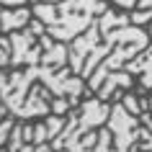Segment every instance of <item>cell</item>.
<instances>
[{
  "instance_id": "cell-1",
  "label": "cell",
  "mask_w": 152,
  "mask_h": 152,
  "mask_svg": "<svg viewBox=\"0 0 152 152\" xmlns=\"http://www.w3.org/2000/svg\"><path fill=\"white\" fill-rule=\"evenodd\" d=\"M152 44L150 31L142 26H134L126 10L108 8L103 16H98L83 36L67 44L72 72L88 80V88L96 90L111 72L124 70L139 52Z\"/></svg>"
},
{
  "instance_id": "cell-2",
  "label": "cell",
  "mask_w": 152,
  "mask_h": 152,
  "mask_svg": "<svg viewBox=\"0 0 152 152\" xmlns=\"http://www.w3.org/2000/svg\"><path fill=\"white\" fill-rule=\"evenodd\" d=\"M111 0H59V3H36L34 16L47 26V34L57 41L70 44L90 28L98 16H103Z\"/></svg>"
},
{
  "instance_id": "cell-3",
  "label": "cell",
  "mask_w": 152,
  "mask_h": 152,
  "mask_svg": "<svg viewBox=\"0 0 152 152\" xmlns=\"http://www.w3.org/2000/svg\"><path fill=\"white\" fill-rule=\"evenodd\" d=\"M113 103L101 101L98 96H88L77 108H70L67 124L59 132L52 150L54 152H93L98 142V129L103 126L111 116Z\"/></svg>"
},
{
  "instance_id": "cell-4",
  "label": "cell",
  "mask_w": 152,
  "mask_h": 152,
  "mask_svg": "<svg viewBox=\"0 0 152 152\" xmlns=\"http://www.w3.org/2000/svg\"><path fill=\"white\" fill-rule=\"evenodd\" d=\"M93 152H152V132L139 116L129 113L121 101L111 108L106 126L98 129V142Z\"/></svg>"
},
{
  "instance_id": "cell-5",
  "label": "cell",
  "mask_w": 152,
  "mask_h": 152,
  "mask_svg": "<svg viewBox=\"0 0 152 152\" xmlns=\"http://www.w3.org/2000/svg\"><path fill=\"white\" fill-rule=\"evenodd\" d=\"M124 70H126L129 75H137L139 83H142L139 93H142V96H150L152 93V44L144 49V52H139Z\"/></svg>"
},
{
  "instance_id": "cell-6",
  "label": "cell",
  "mask_w": 152,
  "mask_h": 152,
  "mask_svg": "<svg viewBox=\"0 0 152 152\" xmlns=\"http://www.w3.org/2000/svg\"><path fill=\"white\" fill-rule=\"evenodd\" d=\"M31 18H34L31 5H21V8H3L0 5V34L21 31L31 23Z\"/></svg>"
},
{
  "instance_id": "cell-7",
  "label": "cell",
  "mask_w": 152,
  "mask_h": 152,
  "mask_svg": "<svg viewBox=\"0 0 152 152\" xmlns=\"http://www.w3.org/2000/svg\"><path fill=\"white\" fill-rule=\"evenodd\" d=\"M67 124V116H59V113H49L44 121L34 124V144H52L59 137V132Z\"/></svg>"
},
{
  "instance_id": "cell-8",
  "label": "cell",
  "mask_w": 152,
  "mask_h": 152,
  "mask_svg": "<svg viewBox=\"0 0 152 152\" xmlns=\"http://www.w3.org/2000/svg\"><path fill=\"white\" fill-rule=\"evenodd\" d=\"M132 85H134V75H129L126 70H119V72H111L101 83V88L96 90V96L101 101H111L116 90H132Z\"/></svg>"
},
{
  "instance_id": "cell-9",
  "label": "cell",
  "mask_w": 152,
  "mask_h": 152,
  "mask_svg": "<svg viewBox=\"0 0 152 152\" xmlns=\"http://www.w3.org/2000/svg\"><path fill=\"white\" fill-rule=\"evenodd\" d=\"M10 59H13V44H10L8 34H0V67L5 70L10 67Z\"/></svg>"
},
{
  "instance_id": "cell-10",
  "label": "cell",
  "mask_w": 152,
  "mask_h": 152,
  "mask_svg": "<svg viewBox=\"0 0 152 152\" xmlns=\"http://www.w3.org/2000/svg\"><path fill=\"white\" fill-rule=\"evenodd\" d=\"M26 147V139H23V124H16L13 132L8 137V152H18Z\"/></svg>"
},
{
  "instance_id": "cell-11",
  "label": "cell",
  "mask_w": 152,
  "mask_h": 152,
  "mask_svg": "<svg viewBox=\"0 0 152 152\" xmlns=\"http://www.w3.org/2000/svg\"><path fill=\"white\" fill-rule=\"evenodd\" d=\"M13 126H16V121H13V119L0 121V150H3V144L8 142V137H10V132H13Z\"/></svg>"
},
{
  "instance_id": "cell-12",
  "label": "cell",
  "mask_w": 152,
  "mask_h": 152,
  "mask_svg": "<svg viewBox=\"0 0 152 152\" xmlns=\"http://www.w3.org/2000/svg\"><path fill=\"white\" fill-rule=\"evenodd\" d=\"M111 3H113L119 10H126V13H132V10L139 5V0H111Z\"/></svg>"
},
{
  "instance_id": "cell-13",
  "label": "cell",
  "mask_w": 152,
  "mask_h": 152,
  "mask_svg": "<svg viewBox=\"0 0 152 152\" xmlns=\"http://www.w3.org/2000/svg\"><path fill=\"white\" fill-rule=\"evenodd\" d=\"M3 8H21V5H31V0H0Z\"/></svg>"
},
{
  "instance_id": "cell-14",
  "label": "cell",
  "mask_w": 152,
  "mask_h": 152,
  "mask_svg": "<svg viewBox=\"0 0 152 152\" xmlns=\"http://www.w3.org/2000/svg\"><path fill=\"white\" fill-rule=\"evenodd\" d=\"M5 113H10V111H8V106L3 103V98H0V121H5V119H8Z\"/></svg>"
},
{
  "instance_id": "cell-15",
  "label": "cell",
  "mask_w": 152,
  "mask_h": 152,
  "mask_svg": "<svg viewBox=\"0 0 152 152\" xmlns=\"http://www.w3.org/2000/svg\"><path fill=\"white\" fill-rule=\"evenodd\" d=\"M36 3H59V0H31V5H36Z\"/></svg>"
},
{
  "instance_id": "cell-16",
  "label": "cell",
  "mask_w": 152,
  "mask_h": 152,
  "mask_svg": "<svg viewBox=\"0 0 152 152\" xmlns=\"http://www.w3.org/2000/svg\"><path fill=\"white\" fill-rule=\"evenodd\" d=\"M150 39H152V21H150Z\"/></svg>"
}]
</instances>
